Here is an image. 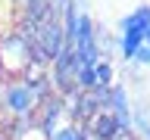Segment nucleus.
<instances>
[{
    "instance_id": "1a4fd4ad",
    "label": "nucleus",
    "mask_w": 150,
    "mask_h": 140,
    "mask_svg": "<svg viewBox=\"0 0 150 140\" xmlns=\"http://www.w3.org/2000/svg\"><path fill=\"white\" fill-rule=\"evenodd\" d=\"M63 6H66V0H47V9H50V13H59Z\"/></svg>"
},
{
    "instance_id": "9b49d317",
    "label": "nucleus",
    "mask_w": 150,
    "mask_h": 140,
    "mask_svg": "<svg viewBox=\"0 0 150 140\" xmlns=\"http://www.w3.org/2000/svg\"><path fill=\"white\" fill-rule=\"evenodd\" d=\"M144 137H147V140H150V125H147V128H144Z\"/></svg>"
},
{
    "instance_id": "6e6552de",
    "label": "nucleus",
    "mask_w": 150,
    "mask_h": 140,
    "mask_svg": "<svg viewBox=\"0 0 150 140\" xmlns=\"http://www.w3.org/2000/svg\"><path fill=\"white\" fill-rule=\"evenodd\" d=\"M131 62H138V65H150V34H147V41L138 47V53H134V59Z\"/></svg>"
},
{
    "instance_id": "7ed1b4c3",
    "label": "nucleus",
    "mask_w": 150,
    "mask_h": 140,
    "mask_svg": "<svg viewBox=\"0 0 150 140\" xmlns=\"http://www.w3.org/2000/svg\"><path fill=\"white\" fill-rule=\"evenodd\" d=\"M66 115V103L59 93H47V97H41V103H38V109H35V128L41 131V137H50L56 128H59V121H63Z\"/></svg>"
},
{
    "instance_id": "423d86ee",
    "label": "nucleus",
    "mask_w": 150,
    "mask_h": 140,
    "mask_svg": "<svg viewBox=\"0 0 150 140\" xmlns=\"http://www.w3.org/2000/svg\"><path fill=\"white\" fill-rule=\"evenodd\" d=\"M47 140H88V128H84V121H66Z\"/></svg>"
},
{
    "instance_id": "f257e3e1",
    "label": "nucleus",
    "mask_w": 150,
    "mask_h": 140,
    "mask_svg": "<svg viewBox=\"0 0 150 140\" xmlns=\"http://www.w3.org/2000/svg\"><path fill=\"white\" fill-rule=\"evenodd\" d=\"M147 34H150V3H138L116 25V53L125 62H131L134 53H138V47L147 41Z\"/></svg>"
},
{
    "instance_id": "9d476101",
    "label": "nucleus",
    "mask_w": 150,
    "mask_h": 140,
    "mask_svg": "<svg viewBox=\"0 0 150 140\" xmlns=\"http://www.w3.org/2000/svg\"><path fill=\"white\" fill-rule=\"evenodd\" d=\"M0 112H3V81H0Z\"/></svg>"
},
{
    "instance_id": "20e7f679",
    "label": "nucleus",
    "mask_w": 150,
    "mask_h": 140,
    "mask_svg": "<svg viewBox=\"0 0 150 140\" xmlns=\"http://www.w3.org/2000/svg\"><path fill=\"white\" fill-rule=\"evenodd\" d=\"M106 106H110L119 131H131L134 118H131V106H128V90H125L122 84H110V87H106Z\"/></svg>"
},
{
    "instance_id": "0eeeda50",
    "label": "nucleus",
    "mask_w": 150,
    "mask_h": 140,
    "mask_svg": "<svg viewBox=\"0 0 150 140\" xmlns=\"http://www.w3.org/2000/svg\"><path fill=\"white\" fill-rule=\"evenodd\" d=\"M94 84H97L100 90H106L110 84H116V69H112L110 59H97V62H94Z\"/></svg>"
},
{
    "instance_id": "f03ea898",
    "label": "nucleus",
    "mask_w": 150,
    "mask_h": 140,
    "mask_svg": "<svg viewBox=\"0 0 150 140\" xmlns=\"http://www.w3.org/2000/svg\"><path fill=\"white\" fill-rule=\"evenodd\" d=\"M31 62H35V53H31V41L25 34H6L0 41V81L22 78L31 69Z\"/></svg>"
},
{
    "instance_id": "39448f33",
    "label": "nucleus",
    "mask_w": 150,
    "mask_h": 140,
    "mask_svg": "<svg viewBox=\"0 0 150 140\" xmlns=\"http://www.w3.org/2000/svg\"><path fill=\"white\" fill-rule=\"evenodd\" d=\"M84 128H88V137H94V140H116V134H122L110 109L94 112L91 118H88V125H84Z\"/></svg>"
}]
</instances>
